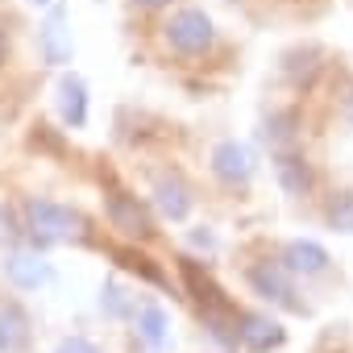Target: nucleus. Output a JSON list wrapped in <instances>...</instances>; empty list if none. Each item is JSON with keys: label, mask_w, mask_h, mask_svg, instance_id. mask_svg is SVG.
Masks as SVG:
<instances>
[{"label": "nucleus", "mask_w": 353, "mask_h": 353, "mask_svg": "<svg viewBox=\"0 0 353 353\" xmlns=\"http://www.w3.org/2000/svg\"><path fill=\"white\" fill-rule=\"evenodd\" d=\"M30 5H34V9H50V13H54V9H63V0H30Z\"/></svg>", "instance_id": "20"}, {"label": "nucleus", "mask_w": 353, "mask_h": 353, "mask_svg": "<svg viewBox=\"0 0 353 353\" xmlns=\"http://www.w3.org/2000/svg\"><path fill=\"white\" fill-rule=\"evenodd\" d=\"M38 50H42V63L46 67H67L71 54H75V42H71V30H67V13L54 9L42 26H38Z\"/></svg>", "instance_id": "7"}, {"label": "nucleus", "mask_w": 353, "mask_h": 353, "mask_svg": "<svg viewBox=\"0 0 353 353\" xmlns=\"http://www.w3.org/2000/svg\"><path fill=\"white\" fill-rule=\"evenodd\" d=\"M104 303H108V312H112V316H121V312H125V299H121V287H117V283H108V287H104L100 307H104Z\"/></svg>", "instance_id": "19"}, {"label": "nucleus", "mask_w": 353, "mask_h": 353, "mask_svg": "<svg viewBox=\"0 0 353 353\" xmlns=\"http://www.w3.org/2000/svg\"><path fill=\"white\" fill-rule=\"evenodd\" d=\"M349 125H353V96H349Z\"/></svg>", "instance_id": "23"}, {"label": "nucleus", "mask_w": 353, "mask_h": 353, "mask_svg": "<svg viewBox=\"0 0 353 353\" xmlns=\"http://www.w3.org/2000/svg\"><path fill=\"white\" fill-rule=\"evenodd\" d=\"M274 179H279V188L287 192V196H307L312 192V166L299 158V154H291V150H279L274 154Z\"/></svg>", "instance_id": "13"}, {"label": "nucleus", "mask_w": 353, "mask_h": 353, "mask_svg": "<svg viewBox=\"0 0 353 353\" xmlns=\"http://www.w3.org/2000/svg\"><path fill=\"white\" fill-rule=\"evenodd\" d=\"M166 42H170V50H179V54H204L216 42L212 17L204 9H179L166 21Z\"/></svg>", "instance_id": "4"}, {"label": "nucleus", "mask_w": 353, "mask_h": 353, "mask_svg": "<svg viewBox=\"0 0 353 353\" xmlns=\"http://www.w3.org/2000/svg\"><path fill=\"white\" fill-rule=\"evenodd\" d=\"M26 233H30V241L42 250V245H59V241L83 237V233H88V221H83L75 208H67V204L30 200V204H26Z\"/></svg>", "instance_id": "1"}, {"label": "nucleus", "mask_w": 353, "mask_h": 353, "mask_svg": "<svg viewBox=\"0 0 353 353\" xmlns=\"http://www.w3.org/2000/svg\"><path fill=\"white\" fill-rule=\"evenodd\" d=\"M324 221H328L332 233L353 237V192H336V196L328 200V208H324Z\"/></svg>", "instance_id": "15"}, {"label": "nucleus", "mask_w": 353, "mask_h": 353, "mask_svg": "<svg viewBox=\"0 0 353 353\" xmlns=\"http://www.w3.org/2000/svg\"><path fill=\"white\" fill-rule=\"evenodd\" d=\"M54 353H100V345H92L88 336H63L54 345Z\"/></svg>", "instance_id": "18"}, {"label": "nucleus", "mask_w": 353, "mask_h": 353, "mask_svg": "<svg viewBox=\"0 0 353 353\" xmlns=\"http://www.w3.org/2000/svg\"><path fill=\"white\" fill-rule=\"evenodd\" d=\"M245 283L254 287V295L258 299H266V303H279V307H287V312H307V303L303 299H295V283H291V270L283 266V262H250L245 266Z\"/></svg>", "instance_id": "2"}, {"label": "nucleus", "mask_w": 353, "mask_h": 353, "mask_svg": "<svg viewBox=\"0 0 353 353\" xmlns=\"http://www.w3.org/2000/svg\"><path fill=\"white\" fill-rule=\"evenodd\" d=\"M262 137H266V141H274V145H287V141H295V112H274V117L266 121Z\"/></svg>", "instance_id": "16"}, {"label": "nucleus", "mask_w": 353, "mask_h": 353, "mask_svg": "<svg viewBox=\"0 0 353 353\" xmlns=\"http://www.w3.org/2000/svg\"><path fill=\"white\" fill-rule=\"evenodd\" d=\"M133 324H137V336L158 353V349H166V341H170V316H166V307L162 303H154V299H145L137 312H133Z\"/></svg>", "instance_id": "14"}, {"label": "nucleus", "mask_w": 353, "mask_h": 353, "mask_svg": "<svg viewBox=\"0 0 353 353\" xmlns=\"http://www.w3.org/2000/svg\"><path fill=\"white\" fill-rule=\"evenodd\" d=\"M287 341V328L266 312H237V345L250 353H270Z\"/></svg>", "instance_id": "6"}, {"label": "nucleus", "mask_w": 353, "mask_h": 353, "mask_svg": "<svg viewBox=\"0 0 353 353\" xmlns=\"http://www.w3.org/2000/svg\"><path fill=\"white\" fill-rule=\"evenodd\" d=\"M291 274H303V279H312V274H324L328 270V250L320 245V241H303V237H295V241H287L283 245V258H279Z\"/></svg>", "instance_id": "12"}, {"label": "nucleus", "mask_w": 353, "mask_h": 353, "mask_svg": "<svg viewBox=\"0 0 353 353\" xmlns=\"http://www.w3.org/2000/svg\"><path fill=\"white\" fill-rule=\"evenodd\" d=\"M5 274H9V283L13 287H21V291H38V287H46L50 283V262L38 254V245H30V250H13L9 258H5Z\"/></svg>", "instance_id": "8"}, {"label": "nucleus", "mask_w": 353, "mask_h": 353, "mask_svg": "<svg viewBox=\"0 0 353 353\" xmlns=\"http://www.w3.org/2000/svg\"><path fill=\"white\" fill-rule=\"evenodd\" d=\"M208 162H212V174H216L225 188H241V183H250V179H254V170H258L254 150H250L245 141H237V137L216 141Z\"/></svg>", "instance_id": "5"}, {"label": "nucleus", "mask_w": 353, "mask_h": 353, "mask_svg": "<svg viewBox=\"0 0 353 353\" xmlns=\"http://www.w3.org/2000/svg\"><path fill=\"white\" fill-rule=\"evenodd\" d=\"M5 59H9V38L0 34V63H5Z\"/></svg>", "instance_id": "22"}, {"label": "nucleus", "mask_w": 353, "mask_h": 353, "mask_svg": "<svg viewBox=\"0 0 353 353\" xmlns=\"http://www.w3.org/2000/svg\"><path fill=\"white\" fill-rule=\"evenodd\" d=\"M54 104H59V117L67 121V129H83V125H88V83H83L75 71L59 75Z\"/></svg>", "instance_id": "11"}, {"label": "nucleus", "mask_w": 353, "mask_h": 353, "mask_svg": "<svg viewBox=\"0 0 353 353\" xmlns=\"http://www.w3.org/2000/svg\"><path fill=\"white\" fill-rule=\"evenodd\" d=\"M104 212H108V225L117 233H125L129 241H150L154 237V216L137 196H129L121 188H108L104 192Z\"/></svg>", "instance_id": "3"}, {"label": "nucleus", "mask_w": 353, "mask_h": 353, "mask_svg": "<svg viewBox=\"0 0 353 353\" xmlns=\"http://www.w3.org/2000/svg\"><path fill=\"white\" fill-rule=\"evenodd\" d=\"M154 200H158V212L166 221H188V212H192V188L183 183L179 170L154 174Z\"/></svg>", "instance_id": "9"}, {"label": "nucleus", "mask_w": 353, "mask_h": 353, "mask_svg": "<svg viewBox=\"0 0 353 353\" xmlns=\"http://www.w3.org/2000/svg\"><path fill=\"white\" fill-rule=\"evenodd\" d=\"M26 229L17 225V216H13V208H5V204H0V245H5V241H17Z\"/></svg>", "instance_id": "17"}, {"label": "nucleus", "mask_w": 353, "mask_h": 353, "mask_svg": "<svg viewBox=\"0 0 353 353\" xmlns=\"http://www.w3.org/2000/svg\"><path fill=\"white\" fill-rule=\"evenodd\" d=\"M141 9H162V5H170V0H137Z\"/></svg>", "instance_id": "21"}, {"label": "nucleus", "mask_w": 353, "mask_h": 353, "mask_svg": "<svg viewBox=\"0 0 353 353\" xmlns=\"http://www.w3.org/2000/svg\"><path fill=\"white\" fill-rule=\"evenodd\" d=\"M34 336L30 312L17 299H0V353H26Z\"/></svg>", "instance_id": "10"}]
</instances>
